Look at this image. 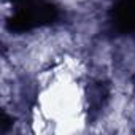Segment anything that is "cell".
Returning <instances> with one entry per match:
<instances>
[{"instance_id":"obj_1","label":"cell","mask_w":135,"mask_h":135,"mask_svg":"<svg viewBox=\"0 0 135 135\" xmlns=\"http://www.w3.org/2000/svg\"><path fill=\"white\" fill-rule=\"evenodd\" d=\"M13 8L7 27L16 33L48 26L59 16L57 7L49 0H13Z\"/></svg>"},{"instance_id":"obj_2","label":"cell","mask_w":135,"mask_h":135,"mask_svg":"<svg viewBox=\"0 0 135 135\" xmlns=\"http://www.w3.org/2000/svg\"><path fill=\"white\" fill-rule=\"evenodd\" d=\"M111 19L122 33H135V0H119L113 7Z\"/></svg>"},{"instance_id":"obj_3","label":"cell","mask_w":135,"mask_h":135,"mask_svg":"<svg viewBox=\"0 0 135 135\" xmlns=\"http://www.w3.org/2000/svg\"><path fill=\"white\" fill-rule=\"evenodd\" d=\"M10 126H11V118H10L7 113H3V114H2V122H0V130L5 132Z\"/></svg>"}]
</instances>
